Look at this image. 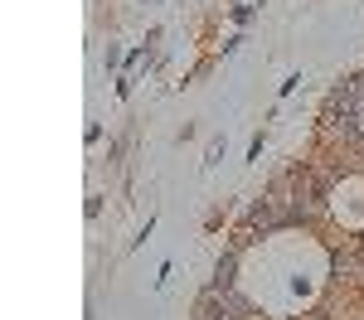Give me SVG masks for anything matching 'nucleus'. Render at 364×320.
Here are the masks:
<instances>
[{"instance_id":"1","label":"nucleus","mask_w":364,"mask_h":320,"mask_svg":"<svg viewBox=\"0 0 364 320\" xmlns=\"http://www.w3.org/2000/svg\"><path fill=\"white\" fill-rule=\"evenodd\" d=\"M199 320H233L228 316V296L224 291H204V296H199Z\"/></svg>"},{"instance_id":"3","label":"nucleus","mask_w":364,"mask_h":320,"mask_svg":"<svg viewBox=\"0 0 364 320\" xmlns=\"http://www.w3.org/2000/svg\"><path fill=\"white\" fill-rule=\"evenodd\" d=\"M355 92H360V126H364V87H355Z\"/></svg>"},{"instance_id":"2","label":"nucleus","mask_w":364,"mask_h":320,"mask_svg":"<svg viewBox=\"0 0 364 320\" xmlns=\"http://www.w3.org/2000/svg\"><path fill=\"white\" fill-rule=\"evenodd\" d=\"M233 272H238V253H224L214 267V291H233Z\"/></svg>"}]
</instances>
